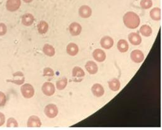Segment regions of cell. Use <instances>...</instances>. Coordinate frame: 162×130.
I'll list each match as a JSON object with an SVG mask.
<instances>
[{"label": "cell", "instance_id": "6da1fadb", "mask_svg": "<svg viewBox=\"0 0 162 130\" xmlns=\"http://www.w3.org/2000/svg\"><path fill=\"white\" fill-rule=\"evenodd\" d=\"M123 21L127 28L131 29H135L139 26L140 24V18L137 13L133 11H128L124 14Z\"/></svg>", "mask_w": 162, "mask_h": 130}, {"label": "cell", "instance_id": "7a4b0ae2", "mask_svg": "<svg viewBox=\"0 0 162 130\" xmlns=\"http://www.w3.org/2000/svg\"><path fill=\"white\" fill-rule=\"evenodd\" d=\"M21 92L25 98H31L35 95V89L30 84H25L21 87Z\"/></svg>", "mask_w": 162, "mask_h": 130}, {"label": "cell", "instance_id": "3957f363", "mask_svg": "<svg viewBox=\"0 0 162 130\" xmlns=\"http://www.w3.org/2000/svg\"><path fill=\"white\" fill-rule=\"evenodd\" d=\"M58 112V108L54 104H49L44 108V113L49 118H55L57 115Z\"/></svg>", "mask_w": 162, "mask_h": 130}, {"label": "cell", "instance_id": "277c9868", "mask_svg": "<svg viewBox=\"0 0 162 130\" xmlns=\"http://www.w3.org/2000/svg\"><path fill=\"white\" fill-rule=\"evenodd\" d=\"M25 77L21 72H16L13 74V79L10 81L7 80V82H12L18 86L23 85L24 82Z\"/></svg>", "mask_w": 162, "mask_h": 130}, {"label": "cell", "instance_id": "5b68a950", "mask_svg": "<svg viewBox=\"0 0 162 130\" xmlns=\"http://www.w3.org/2000/svg\"><path fill=\"white\" fill-rule=\"evenodd\" d=\"M130 58L133 62L139 64L143 61L145 56L143 53L140 50H134L131 52Z\"/></svg>", "mask_w": 162, "mask_h": 130}, {"label": "cell", "instance_id": "8992f818", "mask_svg": "<svg viewBox=\"0 0 162 130\" xmlns=\"http://www.w3.org/2000/svg\"><path fill=\"white\" fill-rule=\"evenodd\" d=\"M55 86L51 82H45L42 87L43 93L48 96L53 95L55 93Z\"/></svg>", "mask_w": 162, "mask_h": 130}, {"label": "cell", "instance_id": "52a82bcc", "mask_svg": "<svg viewBox=\"0 0 162 130\" xmlns=\"http://www.w3.org/2000/svg\"><path fill=\"white\" fill-rule=\"evenodd\" d=\"M21 0H8L6 2V9L11 12L17 11L21 6Z\"/></svg>", "mask_w": 162, "mask_h": 130}, {"label": "cell", "instance_id": "ba28073f", "mask_svg": "<svg viewBox=\"0 0 162 130\" xmlns=\"http://www.w3.org/2000/svg\"><path fill=\"white\" fill-rule=\"evenodd\" d=\"M69 30L70 34L73 36H78L80 35L82 32V26L79 23L74 22L70 24L69 27Z\"/></svg>", "mask_w": 162, "mask_h": 130}, {"label": "cell", "instance_id": "9c48e42d", "mask_svg": "<svg viewBox=\"0 0 162 130\" xmlns=\"http://www.w3.org/2000/svg\"><path fill=\"white\" fill-rule=\"evenodd\" d=\"M92 55L94 59L99 62H102L106 59V54L103 50L100 49H95L92 53Z\"/></svg>", "mask_w": 162, "mask_h": 130}, {"label": "cell", "instance_id": "30bf717a", "mask_svg": "<svg viewBox=\"0 0 162 130\" xmlns=\"http://www.w3.org/2000/svg\"><path fill=\"white\" fill-rule=\"evenodd\" d=\"M92 13V9L87 5H83L79 9V14L82 18H89L91 16Z\"/></svg>", "mask_w": 162, "mask_h": 130}, {"label": "cell", "instance_id": "8fae6325", "mask_svg": "<svg viewBox=\"0 0 162 130\" xmlns=\"http://www.w3.org/2000/svg\"><path fill=\"white\" fill-rule=\"evenodd\" d=\"M114 39L108 36L103 37L100 40V45L105 49H110L114 45Z\"/></svg>", "mask_w": 162, "mask_h": 130}, {"label": "cell", "instance_id": "7c38bea8", "mask_svg": "<svg viewBox=\"0 0 162 130\" xmlns=\"http://www.w3.org/2000/svg\"><path fill=\"white\" fill-rule=\"evenodd\" d=\"M128 38L130 44H132L133 45H138L142 43V37L137 33H130L128 36Z\"/></svg>", "mask_w": 162, "mask_h": 130}, {"label": "cell", "instance_id": "4fadbf2b", "mask_svg": "<svg viewBox=\"0 0 162 130\" xmlns=\"http://www.w3.org/2000/svg\"><path fill=\"white\" fill-rule=\"evenodd\" d=\"M28 127L34 128V127H40L41 126V122L40 118L35 115L30 117L27 122Z\"/></svg>", "mask_w": 162, "mask_h": 130}, {"label": "cell", "instance_id": "5bb4252c", "mask_svg": "<svg viewBox=\"0 0 162 130\" xmlns=\"http://www.w3.org/2000/svg\"><path fill=\"white\" fill-rule=\"evenodd\" d=\"M91 90L94 96L97 97H101L104 94V88L99 84H95L91 88Z\"/></svg>", "mask_w": 162, "mask_h": 130}, {"label": "cell", "instance_id": "9a60e30c", "mask_svg": "<svg viewBox=\"0 0 162 130\" xmlns=\"http://www.w3.org/2000/svg\"><path fill=\"white\" fill-rule=\"evenodd\" d=\"M150 16L154 21H160L162 19V9L158 7L153 8L150 12Z\"/></svg>", "mask_w": 162, "mask_h": 130}, {"label": "cell", "instance_id": "2e32d148", "mask_svg": "<svg viewBox=\"0 0 162 130\" xmlns=\"http://www.w3.org/2000/svg\"><path fill=\"white\" fill-rule=\"evenodd\" d=\"M85 69L91 75L95 74L98 71V66L95 62L90 60L88 61L85 64Z\"/></svg>", "mask_w": 162, "mask_h": 130}, {"label": "cell", "instance_id": "e0dca14e", "mask_svg": "<svg viewBox=\"0 0 162 130\" xmlns=\"http://www.w3.org/2000/svg\"><path fill=\"white\" fill-rule=\"evenodd\" d=\"M67 53L71 56H75L79 52V47L76 44L71 43L66 47Z\"/></svg>", "mask_w": 162, "mask_h": 130}, {"label": "cell", "instance_id": "ac0fdd59", "mask_svg": "<svg viewBox=\"0 0 162 130\" xmlns=\"http://www.w3.org/2000/svg\"><path fill=\"white\" fill-rule=\"evenodd\" d=\"M35 21V17L30 13L25 14L22 17V23L26 26H31Z\"/></svg>", "mask_w": 162, "mask_h": 130}, {"label": "cell", "instance_id": "d6986e66", "mask_svg": "<svg viewBox=\"0 0 162 130\" xmlns=\"http://www.w3.org/2000/svg\"><path fill=\"white\" fill-rule=\"evenodd\" d=\"M140 33L145 37H150L152 34V29L150 26L145 24L141 26L140 29Z\"/></svg>", "mask_w": 162, "mask_h": 130}, {"label": "cell", "instance_id": "ffe728a7", "mask_svg": "<svg viewBox=\"0 0 162 130\" xmlns=\"http://www.w3.org/2000/svg\"><path fill=\"white\" fill-rule=\"evenodd\" d=\"M42 50H43V52L49 57L54 56L56 53L55 49L54 48V47L52 45L47 44H46L44 45Z\"/></svg>", "mask_w": 162, "mask_h": 130}, {"label": "cell", "instance_id": "44dd1931", "mask_svg": "<svg viewBox=\"0 0 162 130\" xmlns=\"http://www.w3.org/2000/svg\"><path fill=\"white\" fill-rule=\"evenodd\" d=\"M129 48V45L128 42L125 39H121L117 43V49L122 53L126 52L128 51Z\"/></svg>", "mask_w": 162, "mask_h": 130}, {"label": "cell", "instance_id": "7402d4cb", "mask_svg": "<svg viewBox=\"0 0 162 130\" xmlns=\"http://www.w3.org/2000/svg\"><path fill=\"white\" fill-rule=\"evenodd\" d=\"M110 89L114 91H118L121 88V82L117 79H114L108 82Z\"/></svg>", "mask_w": 162, "mask_h": 130}, {"label": "cell", "instance_id": "603a6c76", "mask_svg": "<svg viewBox=\"0 0 162 130\" xmlns=\"http://www.w3.org/2000/svg\"><path fill=\"white\" fill-rule=\"evenodd\" d=\"M48 29H49V25L44 21H41L38 24V30L39 33L40 34H46L47 32Z\"/></svg>", "mask_w": 162, "mask_h": 130}, {"label": "cell", "instance_id": "cb8c5ba5", "mask_svg": "<svg viewBox=\"0 0 162 130\" xmlns=\"http://www.w3.org/2000/svg\"><path fill=\"white\" fill-rule=\"evenodd\" d=\"M73 76L75 78H81L85 76L84 70L79 67H75L73 70Z\"/></svg>", "mask_w": 162, "mask_h": 130}, {"label": "cell", "instance_id": "d4e9b609", "mask_svg": "<svg viewBox=\"0 0 162 130\" xmlns=\"http://www.w3.org/2000/svg\"><path fill=\"white\" fill-rule=\"evenodd\" d=\"M68 85L67 79H62L56 82V88L59 90H64Z\"/></svg>", "mask_w": 162, "mask_h": 130}, {"label": "cell", "instance_id": "484cf974", "mask_svg": "<svg viewBox=\"0 0 162 130\" xmlns=\"http://www.w3.org/2000/svg\"><path fill=\"white\" fill-rule=\"evenodd\" d=\"M140 4L142 9H148L152 6L153 2L152 0H141Z\"/></svg>", "mask_w": 162, "mask_h": 130}, {"label": "cell", "instance_id": "4316f807", "mask_svg": "<svg viewBox=\"0 0 162 130\" xmlns=\"http://www.w3.org/2000/svg\"><path fill=\"white\" fill-rule=\"evenodd\" d=\"M6 126L8 128H17L18 127V122L13 118H9L6 123Z\"/></svg>", "mask_w": 162, "mask_h": 130}, {"label": "cell", "instance_id": "83f0119b", "mask_svg": "<svg viewBox=\"0 0 162 130\" xmlns=\"http://www.w3.org/2000/svg\"><path fill=\"white\" fill-rule=\"evenodd\" d=\"M43 74L44 76L47 77H53L54 75V70L49 67H46L44 69Z\"/></svg>", "mask_w": 162, "mask_h": 130}, {"label": "cell", "instance_id": "f1b7e54d", "mask_svg": "<svg viewBox=\"0 0 162 130\" xmlns=\"http://www.w3.org/2000/svg\"><path fill=\"white\" fill-rule=\"evenodd\" d=\"M6 103V95L3 92L0 91V107L4 106Z\"/></svg>", "mask_w": 162, "mask_h": 130}, {"label": "cell", "instance_id": "f546056e", "mask_svg": "<svg viewBox=\"0 0 162 130\" xmlns=\"http://www.w3.org/2000/svg\"><path fill=\"white\" fill-rule=\"evenodd\" d=\"M7 32L6 26L4 23H0V36H4Z\"/></svg>", "mask_w": 162, "mask_h": 130}, {"label": "cell", "instance_id": "4dcf8cb0", "mask_svg": "<svg viewBox=\"0 0 162 130\" xmlns=\"http://www.w3.org/2000/svg\"><path fill=\"white\" fill-rule=\"evenodd\" d=\"M5 123V116L4 115L0 112V127L3 126Z\"/></svg>", "mask_w": 162, "mask_h": 130}, {"label": "cell", "instance_id": "1f68e13d", "mask_svg": "<svg viewBox=\"0 0 162 130\" xmlns=\"http://www.w3.org/2000/svg\"><path fill=\"white\" fill-rule=\"evenodd\" d=\"M23 1L26 3H30L33 1V0H23Z\"/></svg>", "mask_w": 162, "mask_h": 130}]
</instances>
